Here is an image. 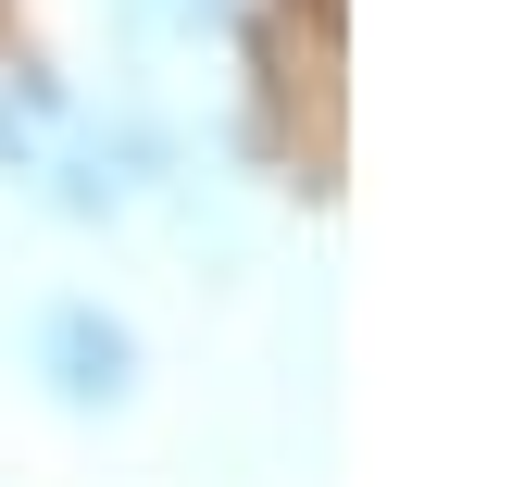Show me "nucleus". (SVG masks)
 I'll return each mask as SVG.
<instances>
[{
	"label": "nucleus",
	"instance_id": "nucleus-3",
	"mask_svg": "<svg viewBox=\"0 0 512 487\" xmlns=\"http://www.w3.org/2000/svg\"><path fill=\"white\" fill-rule=\"evenodd\" d=\"M63 113H75V100L50 88V75H13V88H0V163H13V175H38V150L63 138Z\"/></svg>",
	"mask_w": 512,
	"mask_h": 487
},
{
	"label": "nucleus",
	"instance_id": "nucleus-4",
	"mask_svg": "<svg viewBox=\"0 0 512 487\" xmlns=\"http://www.w3.org/2000/svg\"><path fill=\"white\" fill-rule=\"evenodd\" d=\"M238 0H138V25H163V38H200V25H225Z\"/></svg>",
	"mask_w": 512,
	"mask_h": 487
},
{
	"label": "nucleus",
	"instance_id": "nucleus-1",
	"mask_svg": "<svg viewBox=\"0 0 512 487\" xmlns=\"http://www.w3.org/2000/svg\"><path fill=\"white\" fill-rule=\"evenodd\" d=\"M25 375H38L50 413H125L138 400V325L100 313V300H50L25 325Z\"/></svg>",
	"mask_w": 512,
	"mask_h": 487
},
{
	"label": "nucleus",
	"instance_id": "nucleus-2",
	"mask_svg": "<svg viewBox=\"0 0 512 487\" xmlns=\"http://www.w3.org/2000/svg\"><path fill=\"white\" fill-rule=\"evenodd\" d=\"M150 188H163V138H150V125H88V113H63V138L38 150V200L75 213V225L138 213Z\"/></svg>",
	"mask_w": 512,
	"mask_h": 487
}]
</instances>
